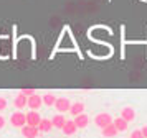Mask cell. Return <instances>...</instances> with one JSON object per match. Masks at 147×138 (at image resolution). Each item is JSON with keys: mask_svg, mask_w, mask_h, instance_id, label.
<instances>
[{"mask_svg": "<svg viewBox=\"0 0 147 138\" xmlns=\"http://www.w3.org/2000/svg\"><path fill=\"white\" fill-rule=\"evenodd\" d=\"M10 123L17 127V128H22L23 125H27V115L23 113L22 110H17L10 115Z\"/></svg>", "mask_w": 147, "mask_h": 138, "instance_id": "1", "label": "cell"}, {"mask_svg": "<svg viewBox=\"0 0 147 138\" xmlns=\"http://www.w3.org/2000/svg\"><path fill=\"white\" fill-rule=\"evenodd\" d=\"M69 107H71V100L68 97H56V102H55V109L58 110V113H65V112H69Z\"/></svg>", "mask_w": 147, "mask_h": 138, "instance_id": "2", "label": "cell"}, {"mask_svg": "<svg viewBox=\"0 0 147 138\" xmlns=\"http://www.w3.org/2000/svg\"><path fill=\"white\" fill-rule=\"evenodd\" d=\"M109 123H113V117L109 113H106V112H101V113H98L94 117V125L99 127V128H102V127H106Z\"/></svg>", "mask_w": 147, "mask_h": 138, "instance_id": "3", "label": "cell"}, {"mask_svg": "<svg viewBox=\"0 0 147 138\" xmlns=\"http://www.w3.org/2000/svg\"><path fill=\"white\" fill-rule=\"evenodd\" d=\"M22 135L25 138H36L38 137V133H40V130H38V127H33V125H23L20 128Z\"/></svg>", "mask_w": 147, "mask_h": 138, "instance_id": "4", "label": "cell"}, {"mask_svg": "<svg viewBox=\"0 0 147 138\" xmlns=\"http://www.w3.org/2000/svg\"><path fill=\"white\" fill-rule=\"evenodd\" d=\"M41 105H43V99H41V95H38L36 92H35L33 95L28 97V105L27 107H30L32 110H40Z\"/></svg>", "mask_w": 147, "mask_h": 138, "instance_id": "5", "label": "cell"}, {"mask_svg": "<svg viewBox=\"0 0 147 138\" xmlns=\"http://www.w3.org/2000/svg\"><path fill=\"white\" fill-rule=\"evenodd\" d=\"M13 105H15V109H17V110L25 109V107L28 105V97L23 94V92H18V94L15 95V99H13Z\"/></svg>", "mask_w": 147, "mask_h": 138, "instance_id": "6", "label": "cell"}, {"mask_svg": "<svg viewBox=\"0 0 147 138\" xmlns=\"http://www.w3.org/2000/svg\"><path fill=\"white\" fill-rule=\"evenodd\" d=\"M41 122V115L38 113V110H30L27 113V123L33 125V127H38V123Z\"/></svg>", "mask_w": 147, "mask_h": 138, "instance_id": "7", "label": "cell"}, {"mask_svg": "<svg viewBox=\"0 0 147 138\" xmlns=\"http://www.w3.org/2000/svg\"><path fill=\"white\" fill-rule=\"evenodd\" d=\"M76 130H78V127H76V123H74V120H66L65 127L61 128V131H63L66 137H73L74 133H76Z\"/></svg>", "mask_w": 147, "mask_h": 138, "instance_id": "8", "label": "cell"}, {"mask_svg": "<svg viewBox=\"0 0 147 138\" xmlns=\"http://www.w3.org/2000/svg\"><path fill=\"white\" fill-rule=\"evenodd\" d=\"M117 133H119V131H117V128L114 127V123H109V125H106V127L101 128V135L106 137V138H113V137H116Z\"/></svg>", "mask_w": 147, "mask_h": 138, "instance_id": "9", "label": "cell"}, {"mask_svg": "<svg viewBox=\"0 0 147 138\" xmlns=\"http://www.w3.org/2000/svg\"><path fill=\"white\" fill-rule=\"evenodd\" d=\"M73 120H74V123H76V127H78V128H86L88 125H89V117H88L84 112H83V113H80V115H76Z\"/></svg>", "mask_w": 147, "mask_h": 138, "instance_id": "10", "label": "cell"}, {"mask_svg": "<svg viewBox=\"0 0 147 138\" xmlns=\"http://www.w3.org/2000/svg\"><path fill=\"white\" fill-rule=\"evenodd\" d=\"M121 117L131 123V122H134V120H136V110H134L132 107H124V109L121 110Z\"/></svg>", "mask_w": 147, "mask_h": 138, "instance_id": "11", "label": "cell"}, {"mask_svg": "<svg viewBox=\"0 0 147 138\" xmlns=\"http://www.w3.org/2000/svg\"><path fill=\"white\" fill-rule=\"evenodd\" d=\"M113 123H114V127L117 128V131H119V133L126 131V130H127V127H129V122H127V120H124L122 117L114 118V120H113Z\"/></svg>", "mask_w": 147, "mask_h": 138, "instance_id": "12", "label": "cell"}, {"mask_svg": "<svg viewBox=\"0 0 147 138\" xmlns=\"http://www.w3.org/2000/svg\"><path fill=\"white\" fill-rule=\"evenodd\" d=\"M51 128H53L51 120H50V118H41V122L38 123V130H40V133H48Z\"/></svg>", "mask_w": 147, "mask_h": 138, "instance_id": "13", "label": "cell"}, {"mask_svg": "<svg viewBox=\"0 0 147 138\" xmlns=\"http://www.w3.org/2000/svg\"><path fill=\"white\" fill-rule=\"evenodd\" d=\"M83 112H84V104H83V102H74V104H71V107H69V113H71L73 117L80 115Z\"/></svg>", "mask_w": 147, "mask_h": 138, "instance_id": "14", "label": "cell"}, {"mask_svg": "<svg viewBox=\"0 0 147 138\" xmlns=\"http://www.w3.org/2000/svg\"><path fill=\"white\" fill-rule=\"evenodd\" d=\"M51 123H53L55 128H63L65 127V123H66V120H65V117H63V113H56L53 118H51Z\"/></svg>", "mask_w": 147, "mask_h": 138, "instance_id": "15", "label": "cell"}, {"mask_svg": "<svg viewBox=\"0 0 147 138\" xmlns=\"http://www.w3.org/2000/svg\"><path fill=\"white\" fill-rule=\"evenodd\" d=\"M41 99H43V105H47V107H55L56 97H55L53 94H45V95H41Z\"/></svg>", "mask_w": 147, "mask_h": 138, "instance_id": "16", "label": "cell"}, {"mask_svg": "<svg viewBox=\"0 0 147 138\" xmlns=\"http://www.w3.org/2000/svg\"><path fill=\"white\" fill-rule=\"evenodd\" d=\"M20 92H23L27 97H30V95H33V94H35V89H33V87H22Z\"/></svg>", "mask_w": 147, "mask_h": 138, "instance_id": "17", "label": "cell"}, {"mask_svg": "<svg viewBox=\"0 0 147 138\" xmlns=\"http://www.w3.org/2000/svg\"><path fill=\"white\" fill-rule=\"evenodd\" d=\"M7 105H8L7 99L3 97V95H0V112H2V110H5V109H7Z\"/></svg>", "mask_w": 147, "mask_h": 138, "instance_id": "18", "label": "cell"}, {"mask_svg": "<svg viewBox=\"0 0 147 138\" xmlns=\"http://www.w3.org/2000/svg\"><path fill=\"white\" fill-rule=\"evenodd\" d=\"M131 138H144V135H142L140 130H134L132 133H131Z\"/></svg>", "mask_w": 147, "mask_h": 138, "instance_id": "19", "label": "cell"}, {"mask_svg": "<svg viewBox=\"0 0 147 138\" xmlns=\"http://www.w3.org/2000/svg\"><path fill=\"white\" fill-rule=\"evenodd\" d=\"M140 131H142V135H144V138H147V125H144V127L140 128Z\"/></svg>", "mask_w": 147, "mask_h": 138, "instance_id": "20", "label": "cell"}, {"mask_svg": "<svg viewBox=\"0 0 147 138\" xmlns=\"http://www.w3.org/2000/svg\"><path fill=\"white\" fill-rule=\"evenodd\" d=\"M3 127H5V118H3L2 115H0V130H2Z\"/></svg>", "mask_w": 147, "mask_h": 138, "instance_id": "21", "label": "cell"}]
</instances>
